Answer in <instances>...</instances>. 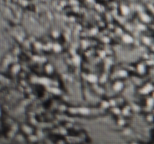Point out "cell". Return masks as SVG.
Instances as JSON below:
<instances>
[{
  "label": "cell",
  "mask_w": 154,
  "mask_h": 144,
  "mask_svg": "<svg viewBox=\"0 0 154 144\" xmlns=\"http://www.w3.org/2000/svg\"><path fill=\"white\" fill-rule=\"evenodd\" d=\"M154 87L151 83H147L141 90H140V92L143 94H147L150 92H151L153 90Z\"/></svg>",
  "instance_id": "1"
},
{
  "label": "cell",
  "mask_w": 154,
  "mask_h": 144,
  "mask_svg": "<svg viewBox=\"0 0 154 144\" xmlns=\"http://www.w3.org/2000/svg\"><path fill=\"white\" fill-rule=\"evenodd\" d=\"M120 12H121L122 14L124 15V16L128 15L129 14V12H130V9H129V8L128 7L127 5H126V4H121V5L120 6Z\"/></svg>",
  "instance_id": "2"
},
{
  "label": "cell",
  "mask_w": 154,
  "mask_h": 144,
  "mask_svg": "<svg viewBox=\"0 0 154 144\" xmlns=\"http://www.w3.org/2000/svg\"><path fill=\"white\" fill-rule=\"evenodd\" d=\"M87 80L91 83H96V82H97L99 78L96 75L93 74H88L87 76Z\"/></svg>",
  "instance_id": "3"
},
{
  "label": "cell",
  "mask_w": 154,
  "mask_h": 144,
  "mask_svg": "<svg viewBox=\"0 0 154 144\" xmlns=\"http://www.w3.org/2000/svg\"><path fill=\"white\" fill-rule=\"evenodd\" d=\"M122 39H123V41L126 42V43H127V44L133 43V41H134L133 38H132V36H131L130 34H123V37H122Z\"/></svg>",
  "instance_id": "4"
},
{
  "label": "cell",
  "mask_w": 154,
  "mask_h": 144,
  "mask_svg": "<svg viewBox=\"0 0 154 144\" xmlns=\"http://www.w3.org/2000/svg\"><path fill=\"white\" fill-rule=\"evenodd\" d=\"M123 82H120V81H117V82L114 83V86H113V88H114V90L116 92H119L120 91V90L123 88Z\"/></svg>",
  "instance_id": "5"
},
{
  "label": "cell",
  "mask_w": 154,
  "mask_h": 144,
  "mask_svg": "<svg viewBox=\"0 0 154 144\" xmlns=\"http://www.w3.org/2000/svg\"><path fill=\"white\" fill-rule=\"evenodd\" d=\"M140 18L145 23H147V22H149L150 21V17L146 13H141V15H140Z\"/></svg>",
  "instance_id": "6"
},
{
  "label": "cell",
  "mask_w": 154,
  "mask_h": 144,
  "mask_svg": "<svg viewBox=\"0 0 154 144\" xmlns=\"http://www.w3.org/2000/svg\"><path fill=\"white\" fill-rule=\"evenodd\" d=\"M137 70L139 74H142L145 72V66H144V64H138L137 65Z\"/></svg>",
  "instance_id": "7"
},
{
  "label": "cell",
  "mask_w": 154,
  "mask_h": 144,
  "mask_svg": "<svg viewBox=\"0 0 154 144\" xmlns=\"http://www.w3.org/2000/svg\"><path fill=\"white\" fill-rule=\"evenodd\" d=\"M38 82L39 83L43 84V85L47 86L50 84V80L47 77H41L38 79Z\"/></svg>",
  "instance_id": "8"
},
{
  "label": "cell",
  "mask_w": 154,
  "mask_h": 144,
  "mask_svg": "<svg viewBox=\"0 0 154 144\" xmlns=\"http://www.w3.org/2000/svg\"><path fill=\"white\" fill-rule=\"evenodd\" d=\"M52 48H53V50H54L55 51V52H60V50H61L62 46H61V45L59 44L55 43V44H53Z\"/></svg>",
  "instance_id": "9"
},
{
  "label": "cell",
  "mask_w": 154,
  "mask_h": 144,
  "mask_svg": "<svg viewBox=\"0 0 154 144\" xmlns=\"http://www.w3.org/2000/svg\"><path fill=\"white\" fill-rule=\"evenodd\" d=\"M78 111H79L80 113L83 114V115H87L89 113V112H90L89 110L86 107H81L78 110Z\"/></svg>",
  "instance_id": "10"
},
{
  "label": "cell",
  "mask_w": 154,
  "mask_h": 144,
  "mask_svg": "<svg viewBox=\"0 0 154 144\" xmlns=\"http://www.w3.org/2000/svg\"><path fill=\"white\" fill-rule=\"evenodd\" d=\"M117 74H118L119 76H120V77H126V76H127L128 73L126 70H119L118 72H117Z\"/></svg>",
  "instance_id": "11"
},
{
  "label": "cell",
  "mask_w": 154,
  "mask_h": 144,
  "mask_svg": "<svg viewBox=\"0 0 154 144\" xmlns=\"http://www.w3.org/2000/svg\"><path fill=\"white\" fill-rule=\"evenodd\" d=\"M45 70H46L48 73L51 74L53 71H54V67H53V66L50 64H47V65L45 66Z\"/></svg>",
  "instance_id": "12"
},
{
  "label": "cell",
  "mask_w": 154,
  "mask_h": 144,
  "mask_svg": "<svg viewBox=\"0 0 154 144\" xmlns=\"http://www.w3.org/2000/svg\"><path fill=\"white\" fill-rule=\"evenodd\" d=\"M147 104L148 106H150V107H152V106L154 105V98H148L147 100Z\"/></svg>",
  "instance_id": "13"
},
{
  "label": "cell",
  "mask_w": 154,
  "mask_h": 144,
  "mask_svg": "<svg viewBox=\"0 0 154 144\" xmlns=\"http://www.w3.org/2000/svg\"><path fill=\"white\" fill-rule=\"evenodd\" d=\"M72 62H73L75 64H78L80 63V62H81V58H80V56H78V55H75L73 56V58H72Z\"/></svg>",
  "instance_id": "14"
},
{
  "label": "cell",
  "mask_w": 154,
  "mask_h": 144,
  "mask_svg": "<svg viewBox=\"0 0 154 144\" xmlns=\"http://www.w3.org/2000/svg\"><path fill=\"white\" fill-rule=\"evenodd\" d=\"M142 40H143V42H144V43L147 45L150 44V43H151V40L150 39V38L147 37V36H144V37H143Z\"/></svg>",
  "instance_id": "15"
},
{
  "label": "cell",
  "mask_w": 154,
  "mask_h": 144,
  "mask_svg": "<svg viewBox=\"0 0 154 144\" xmlns=\"http://www.w3.org/2000/svg\"><path fill=\"white\" fill-rule=\"evenodd\" d=\"M137 28H138V30H140V31H144V30L146 29V26L143 23H138Z\"/></svg>",
  "instance_id": "16"
},
{
  "label": "cell",
  "mask_w": 154,
  "mask_h": 144,
  "mask_svg": "<svg viewBox=\"0 0 154 144\" xmlns=\"http://www.w3.org/2000/svg\"><path fill=\"white\" fill-rule=\"evenodd\" d=\"M20 67L19 64H15V65H14L13 67H12L11 70L14 73H17L20 70Z\"/></svg>",
  "instance_id": "17"
},
{
  "label": "cell",
  "mask_w": 154,
  "mask_h": 144,
  "mask_svg": "<svg viewBox=\"0 0 154 144\" xmlns=\"http://www.w3.org/2000/svg\"><path fill=\"white\" fill-rule=\"evenodd\" d=\"M109 106H111L109 101H105V100H104V101L102 102V106L103 108H105V109L108 108Z\"/></svg>",
  "instance_id": "18"
},
{
  "label": "cell",
  "mask_w": 154,
  "mask_h": 144,
  "mask_svg": "<svg viewBox=\"0 0 154 144\" xmlns=\"http://www.w3.org/2000/svg\"><path fill=\"white\" fill-rule=\"evenodd\" d=\"M90 33L92 34V35H95L98 33V28H93L90 29Z\"/></svg>",
  "instance_id": "19"
},
{
  "label": "cell",
  "mask_w": 154,
  "mask_h": 144,
  "mask_svg": "<svg viewBox=\"0 0 154 144\" xmlns=\"http://www.w3.org/2000/svg\"><path fill=\"white\" fill-rule=\"evenodd\" d=\"M51 91L54 94H60V90L59 89V88H51Z\"/></svg>",
  "instance_id": "20"
},
{
  "label": "cell",
  "mask_w": 154,
  "mask_h": 144,
  "mask_svg": "<svg viewBox=\"0 0 154 144\" xmlns=\"http://www.w3.org/2000/svg\"><path fill=\"white\" fill-rule=\"evenodd\" d=\"M112 111L114 112V114H117V115H119V114L121 113V111H120V110L117 107L113 108Z\"/></svg>",
  "instance_id": "21"
},
{
  "label": "cell",
  "mask_w": 154,
  "mask_h": 144,
  "mask_svg": "<svg viewBox=\"0 0 154 144\" xmlns=\"http://www.w3.org/2000/svg\"><path fill=\"white\" fill-rule=\"evenodd\" d=\"M69 3H70L72 6H78V0H69Z\"/></svg>",
  "instance_id": "22"
},
{
  "label": "cell",
  "mask_w": 154,
  "mask_h": 144,
  "mask_svg": "<svg viewBox=\"0 0 154 144\" xmlns=\"http://www.w3.org/2000/svg\"><path fill=\"white\" fill-rule=\"evenodd\" d=\"M129 107H127V108H124V109H123V110L122 111V113L123 114V115H125V116H126V115H129Z\"/></svg>",
  "instance_id": "23"
},
{
  "label": "cell",
  "mask_w": 154,
  "mask_h": 144,
  "mask_svg": "<svg viewBox=\"0 0 154 144\" xmlns=\"http://www.w3.org/2000/svg\"><path fill=\"white\" fill-rule=\"evenodd\" d=\"M99 55L101 58H104V57H105V56H106V52H105V50H100L99 52Z\"/></svg>",
  "instance_id": "24"
},
{
  "label": "cell",
  "mask_w": 154,
  "mask_h": 144,
  "mask_svg": "<svg viewBox=\"0 0 154 144\" xmlns=\"http://www.w3.org/2000/svg\"><path fill=\"white\" fill-rule=\"evenodd\" d=\"M52 35L54 38H58L60 36V33L58 31H54L52 32Z\"/></svg>",
  "instance_id": "25"
},
{
  "label": "cell",
  "mask_w": 154,
  "mask_h": 144,
  "mask_svg": "<svg viewBox=\"0 0 154 144\" xmlns=\"http://www.w3.org/2000/svg\"><path fill=\"white\" fill-rule=\"evenodd\" d=\"M107 80V76L106 75H102L100 77V82H105Z\"/></svg>",
  "instance_id": "26"
},
{
  "label": "cell",
  "mask_w": 154,
  "mask_h": 144,
  "mask_svg": "<svg viewBox=\"0 0 154 144\" xmlns=\"http://www.w3.org/2000/svg\"><path fill=\"white\" fill-rule=\"evenodd\" d=\"M35 46L36 48H38V49H41V48L43 47L42 44L39 43V42H35Z\"/></svg>",
  "instance_id": "27"
},
{
  "label": "cell",
  "mask_w": 154,
  "mask_h": 144,
  "mask_svg": "<svg viewBox=\"0 0 154 144\" xmlns=\"http://www.w3.org/2000/svg\"><path fill=\"white\" fill-rule=\"evenodd\" d=\"M125 123H126V122H125V120H124V119H123V118H121V119H119V121H118V124H120V126L124 125Z\"/></svg>",
  "instance_id": "28"
},
{
  "label": "cell",
  "mask_w": 154,
  "mask_h": 144,
  "mask_svg": "<svg viewBox=\"0 0 154 144\" xmlns=\"http://www.w3.org/2000/svg\"><path fill=\"white\" fill-rule=\"evenodd\" d=\"M20 4L23 6H26L28 4V1L27 0H20Z\"/></svg>",
  "instance_id": "29"
},
{
  "label": "cell",
  "mask_w": 154,
  "mask_h": 144,
  "mask_svg": "<svg viewBox=\"0 0 154 144\" xmlns=\"http://www.w3.org/2000/svg\"><path fill=\"white\" fill-rule=\"evenodd\" d=\"M102 40H103V41L105 42V43H109L110 39H109V38L106 37V36H105V37H104L103 38H102Z\"/></svg>",
  "instance_id": "30"
},
{
  "label": "cell",
  "mask_w": 154,
  "mask_h": 144,
  "mask_svg": "<svg viewBox=\"0 0 154 144\" xmlns=\"http://www.w3.org/2000/svg\"><path fill=\"white\" fill-rule=\"evenodd\" d=\"M116 32L119 34H122V33H123V30H122V28H116Z\"/></svg>",
  "instance_id": "31"
},
{
  "label": "cell",
  "mask_w": 154,
  "mask_h": 144,
  "mask_svg": "<svg viewBox=\"0 0 154 144\" xmlns=\"http://www.w3.org/2000/svg\"><path fill=\"white\" fill-rule=\"evenodd\" d=\"M109 103H110V105H111V106H114V105L116 104V101L114 100H111L109 101Z\"/></svg>",
  "instance_id": "32"
},
{
  "label": "cell",
  "mask_w": 154,
  "mask_h": 144,
  "mask_svg": "<svg viewBox=\"0 0 154 144\" xmlns=\"http://www.w3.org/2000/svg\"><path fill=\"white\" fill-rule=\"evenodd\" d=\"M147 64H150V65H151V64H154V61H153V60H152V59L147 60Z\"/></svg>",
  "instance_id": "33"
},
{
  "label": "cell",
  "mask_w": 154,
  "mask_h": 144,
  "mask_svg": "<svg viewBox=\"0 0 154 144\" xmlns=\"http://www.w3.org/2000/svg\"><path fill=\"white\" fill-rule=\"evenodd\" d=\"M153 116H147V120H148V121H153Z\"/></svg>",
  "instance_id": "34"
},
{
  "label": "cell",
  "mask_w": 154,
  "mask_h": 144,
  "mask_svg": "<svg viewBox=\"0 0 154 144\" xmlns=\"http://www.w3.org/2000/svg\"><path fill=\"white\" fill-rule=\"evenodd\" d=\"M86 1L87 2H94V0H86Z\"/></svg>",
  "instance_id": "35"
},
{
  "label": "cell",
  "mask_w": 154,
  "mask_h": 144,
  "mask_svg": "<svg viewBox=\"0 0 154 144\" xmlns=\"http://www.w3.org/2000/svg\"><path fill=\"white\" fill-rule=\"evenodd\" d=\"M153 97L154 98V92H153Z\"/></svg>",
  "instance_id": "36"
}]
</instances>
